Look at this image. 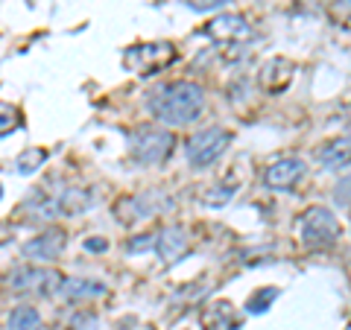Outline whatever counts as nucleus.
I'll return each mask as SVG.
<instances>
[{"instance_id": "f257e3e1", "label": "nucleus", "mask_w": 351, "mask_h": 330, "mask_svg": "<svg viewBox=\"0 0 351 330\" xmlns=\"http://www.w3.org/2000/svg\"><path fill=\"white\" fill-rule=\"evenodd\" d=\"M149 112L167 126H188L199 120L205 108V94L193 82H170L149 94Z\"/></svg>"}, {"instance_id": "f03ea898", "label": "nucleus", "mask_w": 351, "mask_h": 330, "mask_svg": "<svg viewBox=\"0 0 351 330\" xmlns=\"http://www.w3.org/2000/svg\"><path fill=\"white\" fill-rule=\"evenodd\" d=\"M173 144L176 140L170 131L156 129V126H141L129 138V155L138 164H144V167H158V164L170 158Z\"/></svg>"}, {"instance_id": "7ed1b4c3", "label": "nucleus", "mask_w": 351, "mask_h": 330, "mask_svg": "<svg viewBox=\"0 0 351 330\" xmlns=\"http://www.w3.org/2000/svg\"><path fill=\"white\" fill-rule=\"evenodd\" d=\"M176 62V47L170 41H156V44H138L123 53V64L138 76H152Z\"/></svg>"}, {"instance_id": "20e7f679", "label": "nucleus", "mask_w": 351, "mask_h": 330, "mask_svg": "<svg viewBox=\"0 0 351 330\" xmlns=\"http://www.w3.org/2000/svg\"><path fill=\"white\" fill-rule=\"evenodd\" d=\"M339 237V223L337 216L328 211V207H311L304 216H302V243L307 249H331Z\"/></svg>"}, {"instance_id": "39448f33", "label": "nucleus", "mask_w": 351, "mask_h": 330, "mask_svg": "<svg viewBox=\"0 0 351 330\" xmlns=\"http://www.w3.org/2000/svg\"><path fill=\"white\" fill-rule=\"evenodd\" d=\"M228 140H232V135H228L226 129H219V126L202 129L199 135H193V138L188 140V147H184V155H188L191 167H196V170L211 167V164L226 152Z\"/></svg>"}, {"instance_id": "423d86ee", "label": "nucleus", "mask_w": 351, "mask_h": 330, "mask_svg": "<svg viewBox=\"0 0 351 330\" xmlns=\"http://www.w3.org/2000/svg\"><path fill=\"white\" fill-rule=\"evenodd\" d=\"M62 275L56 269H36V266H21L9 275V287L15 292H41L47 295L56 290L59 292Z\"/></svg>"}, {"instance_id": "0eeeda50", "label": "nucleus", "mask_w": 351, "mask_h": 330, "mask_svg": "<svg viewBox=\"0 0 351 330\" xmlns=\"http://www.w3.org/2000/svg\"><path fill=\"white\" fill-rule=\"evenodd\" d=\"M202 32L208 38H214L217 44H243L255 36V29L249 27V21L243 15H234V12L214 18Z\"/></svg>"}, {"instance_id": "6e6552de", "label": "nucleus", "mask_w": 351, "mask_h": 330, "mask_svg": "<svg viewBox=\"0 0 351 330\" xmlns=\"http://www.w3.org/2000/svg\"><path fill=\"white\" fill-rule=\"evenodd\" d=\"M304 161L302 158H278L276 164H269L267 173H263V184L269 190H290L304 179Z\"/></svg>"}, {"instance_id": "1a4fd4ad", "label": "nucleus", "mask_w": 351, "mask_h": 330, "mask_svg": "<svg viewBox=\"0 0 351 330\" xmlns=\"http://www.w3.org/2000/svg\"><path fill=\"white\" fill-rule=\"evenodd\" d=\"M156 251H158V257L167 263V266L170 263H179L191 251L188 231H184L182 225H167L161 234H156Z\"/></svg>"}, {"instance_id": "9d476101", "label": "nucleus", "mask_w": 351, "mask_h": 330, "mask_svg": "<svg viewBox=\"0 0 351 330\" xmlns=\"http://www.w3.org/2000/svg\"><path fill=\"white\" fill-rule=\"evenodd\" d=\"M62 249H64V231L50 228V231H44L41 237L24 243L21 251H24L27 260H56L62 255Z\"/></svg>"}, {"instance_id": "9b49d317", "label": "nucleus", "mask_w": 351, "mask_h": 330, "mask_svg": "<svg viewBox=\"0 0 351 330\" xmlns=\"http://www.w3.org/2000/svg\"><path fill=\"white\" fill-rule=\"evenodd\" d=\"M290 79H293V62L284 59V56H272L261 68V85L267 88V91H272V94L284 91V88L290 85Z\"/></svg>"}, {"instance_id": "f8f14e48", "label": "nucleus", "mask_w": 351, "mask_h": 330, "mask_svg": "<svg viewBox=\"0 0 351 330\" xmlns=\"http://www.w3.org/2000/svg\"><path fill=\"white\" fill-rule=\"evenodd\" d=\"M316 158H319V164L325 170L346 167V164H351V138H337L331 144H325Z\"/></svg>"}, {"instance_id": "ddd939ff", "label": "nucleus", "mask_w": 351, "mask_h": 330, "mask_svg": "<svg viewBox=\"0 0 351 330\" xmlns=\"http://www.w3.org/2000/svg\"><path fill=\"white\" fill-rule=\"evenodd\" d=\"M59 292L64 295V299H97V295H106V283L73 278V281H62Z\"/></svg>"}, {"instance_id": "4468645a", "label": "nucleus", "mask_w": 351, "mask_h": 330, "mask_svg": "<svg viewBox=\"0 0 351 330\" xmlns=\"http://www.w3.org/2000/svg\"><path fill=\"white\" fill-rule=\"evenodd\" d=\"M202 327L205 330H228L234 327V318H232V310H228V304H214L208 307L202 313Z\"/></svg>"}, {"instance_id": "2eb2a0df", "label": "nucleus", "mask_w": 351, "mask_h": 330, "mask_svg": "<svg viewBox=\"0 0 351 330\" xmlns=\"http://www.w3.org/2000/svg\"><path fill=\"white\" fill-rule=\"evenodd\" d=\"M44 161H47V149L29 147V149H24V152H21V155L15 158V173H21V175H32Z\"/></svg>"}, {"instance_id": "dca6fc26", "label": "nucleus", "mask_w": 351, "mask_h": 330, "mask_svg": "<svg viewBox=\"0 0 351 330\" xmlns=\"http://www.w3.org/2000/svg\"><path fill=\"white\" fill-rule=\"evenodd\" d=\"M38 325H41V318L32 307H18L9 316V330H38Z\"/></svg>"}, {"instance_id": "f3484780", "label": "nucleus", "mask_w": 351, "mask_h": 330, "mask_svg": "<svg viewBox=\"0 0 351 330\" xmlns=\"http://www.w3.org/2000/svg\"><path fill=\"white\" fill-rule=\"evenodd\" d=\"M21 126V120H18V112L12 105H6V103H0V138H6V135H12V131Z\"/></svg>"}, {"instance_id": "a211bd4d", "label": "nucleus", "mask_w": 351, "mask_h": 330, "mask_svg": "<svg viewBox=\"0 0 351 330\" xmlns=\"http://www.w3.org/2000/svg\"><path fill=\"white\" fill-rule=\"evenodd\" d=\"M276 295H278V290H261L255 299L246 301V310H249V313H263L272 301H276Z\"/></svg>"}, {"instance_id": "6ab92c4d", "label": "nucleus", "mask_w": 351, "mask_h": 330, "mask_svg": "<svg viewBox=\"0 0 351 330\" xmlns=\"http://www.w3.org/2000/svg\"><path fill=\"white\" fill-rule=\"evenodd\" d=\"M334 202L339 207H348L351 205V175H346V179L337 181V187H334Z\"/></svg>"}, {"instance_id": "aec40b11", "label": "nucleus", "mask_w": 351, "mask_h": 330, "mask_svg": "<svg viewBox=\"0 0 351 330\" xmlns=\"http://www.w3.org/2000/svg\"><path fill=\"white\" fill-rule=\"evenodd\" d=\"M232 196H234L232 187H223V193H205V196H202V202H205V205L219 207V205H226L228 199H232Z\"/></svg>"}, {"instance_id": "412c9836", "label": "nucleus", "mask_w": 351, "mask_h": 330, "mask_svg": "<svg viewBox=\"0 0 351 330\" xmlns=\"http://www.w3.org/2000/svg\"><path fill=\"white\" fill-rule=\"evenodd\" d=\"M156 246V234H141L138 240H132V243L126 246L132 255H138V251H147V249H152Z\"/></svg>"}, {"instance_id": "4be33fe9", "label": "nucleus", "mask_w": 351, "mask_h": 330, "mask_svg": "<svg viewBox=\"0 0 351 330\" xmlns=\"http://www.w3.org/2000/svg\"><path fill=\"white\" fill-rule=\"evenodd\" d=\"M191 9H196V12H208V9H217V6H223L228 3V0H188Z\"/></svg>"}, {"instance_id": "5701e85b", "label": "nucleus", "mask_w": 351, "mask_h": 330, "mask_svg": "<svg viewBox=\"0 0 351 330\" xmlns=\"http://www.w3.org/2000/svg\"><path fill=\"white\" fill-rule=\"evenodd\" d=\"M85 249H88V251H106L108 243H106L103 237H91V240H85Z\"/></svg>"}, {"instance_id": "b1692460", "label": "nucleus", "mask_w": 351, "mask_h": 330, "mask_svg": "<svg viewBox=\"0 0 351 330\" xmlns=\"http://www.w3.org/2000/svg\"><path fill=\"white\" fill-rule=\"evenodd\" d=\"M141 330H152V327H141Z\"/></svg>"}, {"instance_id": "393cba45", "label": "nucleus", "mask_w": 351, "mask_h": 330, "mask_svg": "<svg viewBox=\"0 0 351 330\" xmlns=\"http://www.w3.org/2000/svg\"><path fill=\"white\" fill-rule=\"evenodd\" d=\"M0 196H3V187H0Z\"/></svg>"}]
</instances>
